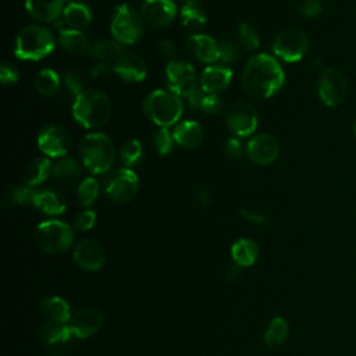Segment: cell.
I'll use <instances>...</instances> for the list:
<instances>
[{"mask_svg":"<svg viewBox=\"0 0 356 356\" xmlns=\"http://www.w3.org/2000/svg\"><path fill=\"white\" fill-rule=\"evenodd\" d=\"M210 202H211V196H210L209 191L200 189V191L196 193V203H197L199 206L204 207V206L210 204Z\"/></svg>","mask_w":356,"mask_h":356,"instance_id":"50","label":"cell"},{"mask_svg":"<svg viewBox=\"0 0 356 356\" xmlns=\"http://www.w3.org/2000/svg\"><path fill=\"white\" fill-rule=\"evenodd\" d=\"M64 22L71 28V29H78L81 31L82 28H86L90 21H92V13L90 10L78 1H72L64 7L63 11Z\"/></svg>","mask_w":356,"mask_h":356,"instance_id":"29","label":"cell"},{"mask_svg":"<svg viewBox=\"0 0 356 356\" xmlns=\"http://www.w3.org/2000/svg\"><path fill=\"white\" fill-rule=\"evenodd\" d=\"M288 323L282 317H274L264 332V342L270 348L281 346L288 337Z\"/></svg>","mask_w":356,"mask_h":356,"instance_id":"34","label":"cell"},{"mask_svg":"<svg viewBox=\"0 0 356 356\" xmlns=\"http://www.w3.org/2000/svg\"><path fill=\"white\" fill-rule=\"evenodd\" d=\"M35 88L36 90L42 95V96H53L57 89L60 88V76L56 74V71L50 70V68H44L40 70L33 79Z\"/></svg>","mask_w":356,"mask_h":356,"instance_id":"33","label":"cell"},{"mask_svg":"<svg viewBox=\"0 0 356 356\" xmlns=\"http://www.w3.org/2000/svg\"><path fill=\"white\" fill-rule=\"evenodd\" d=\"M225 153L231 159H238L242 154V145L238 138H229L225 143Z\"/></svg>","mask_w":356,"mask_h":356,"instance_id":"47","label":"cell"},{"mask_svg":"<svg viewBox=\"0 0 356 356\" xmlns=\"http://www.w3.org/2000/svg\"><path fill=\"white\" fill-rule=\"evenodd\" d=\"M239 213L242 217H245L246 220H249L253 224H268V218L264 214H261L259 210L241 209Z\"/></svg>","mask_w":356,"mask_h":356,"instance_id":"46","label":"cell"},{"mask_svg":"<svg viewBox=\"0 0 356 356\" xmlns=\"http://www.w3.org/2000/svg\"><path fill=\"white\" fill-rule=\"evenodd\" d=\"M225 120L236 136H249L257 127V113L253 106L245 102L231 104L225 113Z\"/></svg>","mask_w":356,"mask_h":356,"instance_id":"11","label":"cell"},{"mask_svg":"<svg viewBox=\"0 0 356 356\" xmlns=\"http://www.w3.org/2000/svg\"><path fill=\"white\" fill-rule=\"evenodd\" d=\"M33 241L42 252L47 254H61L71 248L74 242V231L64 221L49 220L36 227Z\"/></svg>","mask_w":356,"mask_h":356,"instance_id":"6","label":"cell"},{"mask_svg":"<svg viewBox=\"0 0 356 356\" xmlns=\"http://www.w3.org/2000/svg\"><path fill=\"white\" fill-rule=\"evenodd\" d=\"M72 114L82 127L100 128L111 115V102L102 90L85 89L74 99Z\"/></svg>","mask_w":356,"mask_h":356,"instance_id":"2","label":"cell"},{"mask_svg":"<svg viewBox=\"0 0 356 356\" xmlns=\"http://www.w3.org/2000/svg\"><path fill=\"white\" fill-rule=\"evenodd\" d=\"M26 11L40 22H56L64 11V0H25Z\"/></svg>","mask_w":356,"mask_h":356,"instance_id":"21","label":"cell"},{"mask_svg":"<svg viewBox=\"0 0 356 356\" xmlns=\"http://www.w3.org/2000/svg\"><path fill=\"white\" fill-rule=\"evenodd\" d=\"M40 312L47 321L68 324L71 320L70 305L60 296H49L40 303Z\"/></svg>","mask_w":356,"mask_h":356,"instance_id":"25","label":"cell"},{"mask_svg":"<svg viewBox=\"0 0 356 356\" xmlns=\"http://www.w3.org/2000/svg\"><path fill=\"white\" fill-rule=\"evenodd\" d=\"M90 54L100 61V64H106L108 67H113V64L121 57L122 50L121 46L114 40L102 39L93 43L90 49Z\"/></svg>","mask_w":356,"mask_h":356,"instance_id":"30","label":"cell"},{"mask_svg":"<svg viewBox=\"0 0 356 356\" xmlns=\"http://www.w3.org/2000/svg\"><path fill=\"white\" fill-rule=\"evenodd\" d=\"M231 256L234 263L239 267H249L257 260L259 246L249 238H241L232 243Z\"/></svg>","mask_w":356,"mask_h":356,"instance_id":"27","label":"cell"},{"mask_svg":"<svg viewBox=\"0 0 356 356\" xmlns=\"http://www.w3.org/2000/svg\"><path fill=\"white\" fill-rule=\"evenodd\" d=\"M236 36H238V44L245 49L246 51H253L257 49L259 46V36L256 33V31L246 22H241L238 25V31H236Z\"/></svg>","mask_w":356,"mask_h":356,"instance_id":"36","label":"cell"},{"mask_svg":"<svg viewBox=\"0 0 356 356\" xmlns=\"http://www.w3.org/2000/svg\"><path fill=\"white\" fill-rule=\"evenodd\" d=\"M241 275V267L238 264H232L228 266V271H227V277L229 280H236Z\"/></svg>","mask_w":356,"mask_h":356,"instance_id":"51","label":"cell"},{"mask_svg":"<svg viewBox=\"0 0 356 356\" xmlns=\"http://www.w3.org/2000/svg\"><path fill=\"white\" fill-rule=\"evenodd\" d=\"M138 177L128 168L115 170L106 182V195L117 203H125L134 199L138 192Z\"/></svg>","mask_w":356,"mask_h":356,"instance_id":"10","label":"cell"},{"mask_svg":"<svg viewBox=\"0 0 356 356\" xmlns=\"http://www.w3.org/2000/svg\"><path fill=\"white\" fill-rule=\"evenodd\" d=\"M353 132H355V136H356V121H355V125H353Z\"/></svg>","mask_w":356,"mask_h":356,"instance_id":"52","label":"cell"},{"mask_svg":"<svg viewBox=\"0 0 356 356\" xmlns=\"http://www.w3.org/2000/svg\"><path fill=\"white\" fill-rule=\"evenodd\" d=\"M307 47L309 38L298 28H286L281 31L273 42L274 54L288 63L299 61L306 54Z\"/></svg>","mask_w":356,"mask_h":356,"instance_id":"8","label":"cell"},{"mask_svg":"<svg viewBox=\"0 0 356 356\" xmlns=\"http://www.w3.org/2000/svg\"><path fill=\"white\" fill-rule=\"evenodd\" d=\"M317 90L320 100L328 106L334 107L343 102V99L348 95V81L345 75L335 70V68H327L321 72L317 83Z\"/></svg>","mask_w":356,"mask_h":356,"instance_id":"9","label":"cell"},{"mask_svg":"<svg viewBox=\"0 0 356 356\" xmlns=\"http://www.w3.org/2000/svg\"><path fill=\"white\" fill-rule=\"evenodd\" d=\"M299 11L305 18H314L321 13V4L317 0H306L302 3Z\"/></svg>","mask_w":356,"mask_h":356,"instance_id":"45","label":"cell"},{"mask_svg":"<svg viewBox=\"0 0 356 356\" xmlns=\"http://www.w3.org/2000/svg\"><path fill=\"white\" fill-rule=\"evenodd\" d=\"M221 106H222V100L220 99V96L206 93V96H204V99L202 102L200 110L203 113H207V114H216V113L220 111Z\"/></svg>","mask_w":356,"mask_h":356,"instance_id":"44","label":"cell"},{"mask_svg":"<svg viewBox=\"0 0 356 356\" xmlns=\"http://www.w3.org/2000/svg\"><path fill=\"white\" fill-rule=\"evenodd\" d=\"M111 71L127 82H139L146 76V64L138 54L122 53L113 64Z\"/></svg>","mask_w":356,"mask_h":356,"instance_id":"18","label":"cell"},{"mask_svg":"<svg viewBox=\"0 0 356 356\" xmlns=\"http://www.w3.org/2000/svg\"><path fill=\"white\" fill-rule=\"evenodd\" d=\"M35 191L29 186H14L8 189L3 196L4 206H19V204H32Z\"/></svg>","mask_w":356,"mask_h":356,"instance_id":"35","label":"cell"},{"mask_svg":"<svg viewBox=\"0 0 356 356\" xmlns=\"http://www.w3.org/2000/svg\"><path fill=\"white\" fill-rule=\"evenodd\" d=\"M142 156H143L142 145L136 139H129L121 147V159L125 165H134L139 163Z\"/></svg>","mask_w":356,"mask_h":356,"instance_id":"38","label":"cell"},{"mask_svg":"<svg viewBox=\"0 0 356 356\" xmlns=\"http://www.w3.org/2000/svg\"><path fill=\"white\" fill-rule=\"evenodd\" d=\"M103 321H104V316L100 310L86 307L72 314L71 320L68 321V325L74 337L79 339H85L96 334L103 325Z\"/></svg>","mask_w":356,"mask_h":356,"instance_id":"16","label":"cell"},{"mask_svg":"<svg viewBox=\"0 0 356 356\" xmlns=\"http://www.w3.org/2000/svg\"><path fill=\"white\" fill-rule=\"evenodd\" d=\"M285 75L278 61L268 54L253 56L243 68L245 90L257 99L271 97L284 85Z\"/></svg>","mask_w":356,"mask_h":356,"instance_id":"1","label":"cell"},{"mask_svg":"<svg viewBox=\"0 0 356 356\" xmlns=\"http://www.w3.org/2000/svg\"><path fill=\"white\" fill-rule=\"evenodd\" d=\"M51 356H61V355H51Z\"/></svg>","mask_w":356,"mask_h":356,"instance_id":"53","label":"cell"},{"mask_svg":"<svg viewBox=\"0 0 356 356\" xmlns=\"http://www.w3.org/2000/svg\"><path fill=\"white\" fill-rule=\"evenodd\" d=\"M53 178L61 185L74 184L81 175V167L72 157H61L53 164Z\"/></svg>","mask_w":356,"mask_h":356,"instance_id":"28","label":"cell"},{"mask_svg":"<svg viewBox=\"0 0 356 356\" xmlns=\"http://www.w3.org/2000/svg\"><path fill=\"white\" fill-rule=\"evenodd\" d=\"M204 96H206V92H203V89L196 88L189 96H186V99H188V103L192 108L200 110V106H202V102H203Z\"/></svg>","mask_w":356,"mask_h":356,"instance_id":"49","label":"cell"},{"mask_svg":"<svg viewBox=\"0 0 356 356\" xmlns=\"http://www.w3.org/2000/svg\"><path fill=\"white\" fill-rule=\"evenodd\" d=\"M97 193H99V184L95 178L89 177V178H85L79 188H78V202L81 206L83 207H88L90 206L96 197H97Z\"/></svg>","mask_w":356,"mask_h":356,"instance_id":"37","label":"cell"},{"mask_svg":"<svg viewBox=\"0 0 356 356\" xmlns=\"http://www.w3.org/2000/svg\"><path fill=\"white\" fill-rule=\"evenodd\" d=\"M32 204L47 216H58L65 210L64 197L53 189L35 191Z\"/></svg>","mask_w":356,"mask_h":356,"instance_id":"23","label":"cell"},{"mask_svg":"<svg viewBox=\"0 0 356 356\" xmlns=\"http://www.w3.org/2000/svg\"><path fill=\"white\" fill-rule=\"evenodd\" d=\"M232 78V71L228 67L222 65H213L207 67L202 76H200V85L203 92L209 95H217L222 92Z\"/></svg>","mask_w":356,"mask_h":356,"instance_id":"20","label":"cell"},{"mask_svg":"<svg viewBox=\"0 0 356 356\" xmlns=\"http://www.w3.org/2000/svg\"><path fill=\"white\" fill-rule=\"evenodd\" d=\"M18 78H19V75H18L17 68L10 63L3 61L1 65H0V79H1V82L4 85H13L18 81Z\"/></svg>","mask_w":356,"mask_h":356,"instance_id":"43","label":"cell"},{"mask_svg":"<svg viewBox=\"0 0 356 356\" xmlns=\"http://www.w3.org/2000/svg\"><path fill=\"white\" fill-rule=\"evenodd\" d=\"M182 102L172 93L163 89L153 90L143 102V111L159 127L168 128L175 124L182 114Z\"/></svg>","mask_w":356,"mask_h":356,"instance_id":"5","label":"cell"},{"mask_svg":"<svg viewBox=\"0 0 356 356\" xmlns=\"http://www.w3.org/2000/svg\"><path fill=\"white\" fill-rule=\"evenodd\" d=\"M174 140L186 149L196 147L203 140V129L195 121H181L175 125L172 131Z\"/></svg>","mask_w":356,"mask_h":356,"instance_id":"24","label":"cell"},{"mask_svg":"<svg viewBox=\"0 0 356 356\" xmlns=\"http://www.w3.org/2000/svg\"><path fill=\"white\" fill-rule=\"evenodd\" d=\"M74 260L85 271H97L104 266L106 252L97 241L85 238L75 246Z\"/></svg>","mask_w":356,"mask_h":356,"instance_id":"14","label":"cell"},{"mask_svg":"<svg viewBox=\"0 0 356 356\" xmlns=\"http://www.w3.org/2000/svg\"><path fill=\"white\" fill-rule=\"evenodd\" d=\"M57 25L58 28V40H60V44L70 53H74V54H86V53H90V43L88 40V38L85 36V33H82L81 31L78 29H65L63 26L61 22L56 21L54 22V26Z\"/></svg>","mask_w":356,"mask_h":356,"instance_id":"22","label":"cell"},{"mask_svg":"<svg viewBox=\"0 0 356 356\" xmlns=\"http://www.w3.org/2000/svg\"><path fill=\"white\" fill-rule=\"evenodd\" d=\"M53 33L40 25L22 28L15 40V56L21 60H40L54 49Z\"/></svg>","mask_w":356,"mask_h":356,"instance_id":"4","label":"cell"},{"mask_svg":"<svg viewBox=\"0 0 356 356\" xmlns=\"http://www.w3.org/2000/svg\"><path fill=\"white\" fill-rule=\"evenodd\" d=\"M142 15L128 4H121L114 10L111 19V33L114 39L124 44L136 43L143 33Z\"/></svg>","mask_w":356,"mask_h":356,"instance_id":"7","label":"cell"},{"mask_svg":"<svg viewBox=\"0 0 356 356\" xmlns=\"http://www.w3.org/2000/svg\"><path fill=\"white\" fill-rule=\"evenodd\" d=\"M182 25L191 31H199L206 24V14L199 6V1H184L181 8Z\"/></svg>","mask_w":356,"mask_h":356,"instance_id":"32","label":"cell"},{"mask_svg":"<svg viewBox=\"0 0 356 356\" xmlns=\"http://www.w3.org/2000/svg\"><path fill=\"white\" fill-rule=\"evenodd\" d=\"M142 18L153 26H165L177 15V7L172 0H146L140 10Z\"/></svg>","mask_w":356,"mask_h":356,"instance_id":"17","label":"cell"},{"mask_svg":"<svg viewBox=\"0 0 356 356\" xmlns=\"http://www.w3.org/2000/svg\"><path fill=\"white\" fill-rule=\"evenodd\" d=\"M153 143H154L156 150H157L161 156H165V154H168V153L172 150V145H174L172 134H170L168 128L160 127L159 131H157L156 135H154Z\"/></svg>","mask_w":356,"mask_h":356,"instance_id":"40","label":"cell"},{"mask_svg":"<svg viewBox=\"0 0 356 356\" xmlns=\"http://www.w3.org/2000/svg\"><path fill=\"white\" fill-rule=\"evenodd\" d=\"M168 86L177 96H189L196 89V74L189 63L174 60L167 64Z\"/></svg>","mask_w":356,"mask_h":356,"instance_id":"13","label":"cell"},{"mask_svg":"<svg viewBox=\"0 0 356 356\" xmlns=\"http://www.w3.org/2000/svg\"><path fill=\"white\" fill-rule=\"evenodd\" d=\"M79 156L83 165L93 174L110 170L115 160V149L111 139L104 134H89L79 145Z\"/></svg>","mask_w":356,"mask_h":356,"instance_id":"3","label":"cell"},{"mask_svg":"<svg viewBox=\"0 0 356 356\" xmlns=\"http://www.w3.org/2000/svg\"><path fill=\"white\" fill-rule=\"evenodd\" d=\"M239 44L231 39H222L218 42L220 60L224 63H236L239 60Z\"/></svg>","mask_w":356,"mask_h":356,"instance_id":"41","label":"cell"},{"mask_svg":"<svg viewBox=\"0 0 356 356\" xmlns=\"http://www.w3.org/2000/svg\"><path fill=\"white\" fill-rule=\"evenodd\" d=\"M188 53L197 61L202 63H214L220 60L218 43L203 33L192 35L186 42Z\"/></svg>","mask_w":356,"mask_h":356,"instance_id":"19","label":"cell"},{"mask_svg":"<svg viewBox=\"0 0 356 356\" xmlns=\"http://www.w3.org/2000/svg\"><path fill=\"white\" fill-rule=\"evenodd\" d=\"M96 222V213L93 210H83L74 218V228L79 231L90 229Z\"/></svg>","mask_w":356,"mask_h":356,"instance_id":"42","label":"cell"},{"mask_svg":"<svg viewBox=\"0 0 356 356\" xmlns=\"http://www.w3.org/2000/svg\"><path fill=\"white\" fill-rule=\"evenodd\" d=\"M38 334L44 343L51 346L64 345L71 339V337H74L68 324L53 323V321L42 323L38 327Z\"/></svg>","mask_w":356,"mask_h":356,"instance_id":"26","label":"cell"},{"mask_svg":"<svg viewBox=\"0 0 356 356\" xmlns=\"http://www.w3.org/2000/svg\"><path fill=\"white\" fill-rule=\"evenodd\" d=\"M39 149L50 157H63L72 146V138L67 129L60 125L44 127L38 136Z\"/></svg>","mask_w":356,"mask_h":356,"instance_id":"12","label":"cell"},{"mask_svg":"<svg viewBox=\"0 0 356 356\" xmlns=\"http://www.w3.org/2000/svg\"><path fill=\"white\" fill-rule=\"evenodd\" d=\"M63 86H64V92H67L70 96H72L74 99L83 92V78L78 71H67L63 76Z\"/></svg>","mask_w":356,"mask_h":356,"instance_id":"39","label":"cell"},{"mask_svg":"<svg viewBox=\"0 0 356 356\" xmlns=\"http://www.w3.org/2000/svg\"><path fill=\"white\" fill-rule=\"evenodd\" d=\"M159 50L160 53L170 61H174V56H175V47L172 44V42H170L168 39H163L159 43Z\"/></svg>","mask_w":356,"mask_h":356,"instance_id":"48","label":"cell"},{"mask_svg":"<svg viewBox=\"0 0 356 356\" xmlns=\"http://www.w3.org/2000/svg\"><path fill=\"white\" fill-rule=\"evenodd\" d=\"M51 170H53V165L49 159L38 157V159L32 160L31 164L28 165V168L25 171V177H24L26 186L40 185L42 182H44L49 178V175H51Z\"/></svg>","mask_w":356,"mask_h":356,"instance_id":"31","label":"cell"},{"mask_svg":"<svg viewBox=\"0 0 356 356\" xmlns=\"http://www.w3.org/2000/svg\"><path fill=\"white\" fill-rule=\"evenodd\" d=\"M246 153L249 159L259 165L274 163L280 154L278 142L268 134H257L248 142Z\"/></svg>","mask_w":356,"mask_h":356,"instance_id":"15","label":"cell"}]
</instances>
